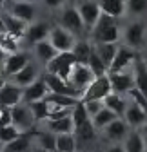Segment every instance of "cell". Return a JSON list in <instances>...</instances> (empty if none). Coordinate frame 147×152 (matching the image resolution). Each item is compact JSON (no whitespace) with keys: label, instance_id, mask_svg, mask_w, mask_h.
Masks as SVG:
<instances>
[{"label":"cell","instance_id":"obj_1","mask_svg":"<svg viewBox=\"0 0 147 152\" xmlns=\"http://www.w3.org/2000/svg\"><path fill=\"white\" fill-rule=\"evenodd\" d=\"M91 34H93L95 44H116L118 36H120L116 18L102 13V16L98 18V22H96L95 29L91 31Z\"/></svg>","mask_w":147,"mask_h":152},{"label":"cell","instance_id":"obj_2","mask_svg":"<svg viewBox=\"0 0 147 152\" xmlns=\"http://www.w3.org/2000/svg\"><path fill=\"white\" fill-rule=\"evenodd\" d=\"M75 65H76V58H75V54H73V51H69V53H58L46 65V71L49 74H54V76H58V78H62V80L67 82L69 76H71V71H73Z\"/></svg>","mask_w":147,"mask_h":152},{"label":"cell","instance_id":"obj_3","mask_svg":"<svg viewBox=\"0 0 147 152\" xmlns=\"http://www.w3.org/2000/svg\"><path fill=\"white\" fill-rule=\"evenodd\" d=\"M111 92H115V91H113L111 80H109V74H105V76H100V78H95V82L82 92L80 102H93V100L104 102Z\"/></svg>","mask_w":147,"mask_h":152},{"label":"cell","instance_id":"obj_4","mask_svg":"<svg viewBox=\"0 0 147 152\" xmlns=\"http://www.w3.org/2000/svg\"><path fill=\"white\" fill-rule=\"evenodd\" d=\"M11 112H13V125L22 132V134H27V132H35V125H36V120L31 112V107L27 103H18L15 107H11Z\"/></svg>","mask_w":147,"mask_h":152},{"label":"cell","instance_id":"obj_5","mask_svg":"<svg viewBox=\"0 0 147 152\" xmlns=\"http://www.w3.org/2000/svg\"><path fill=\"white\" fill-rule=\"evenodd\" d=\"M47 40L53 44V47L58 53H69V51H73V47H75V44H76L75 34H73L71 31H67L65 27H62V26L53 27Z\"/></svg>","mask_w":147,"mask_h":152},{"label":"cell","instance_id":"obj_6","mask_svg":"<svg viewBox=\"0 0 147 152\" xmlns=\"http://www.w3.org/2000/svg\"><path fill=\"white\" fill-rule=\"evenodd\" d=\"M95 78L96 76L93 74V71L89 69V65H85V64H78L76 62V65L73 67V71H71V76H69V83L75 87L76 91H80V92H84L91 83L95 82Z\"/></svg>","mask_w":147,"mask_h":152},{"label":"cell","instance_id":"obj_7","mask_svg":"<svg viewBox=\"0 0 147 152\" xmlns=\"http://www.w3.org/2000/svg\"><path fill=\"white\" fill-rule=\"evenodd\" d=\"M129 132H131V127L127 125V121L123 118H116L102 130V138L107 143H123Z\"/></svg>","mask_w":147,"mask_h":152},{"label":"cell","instance_id":"obj_8","mask_svg":"<svg viewBox=\"0 0 147 152\" xmlns=\"http://www.w3.org/2000/svg\"><path fill=\"white\" fill-rule=\"evenodd\" d=\"M109 80H111L113 91L118 94H129L135 87H136V80H135V71H122V72H113L109 74Z\"/></svg>","mask_w":147,"mask_h":152},{"label":"cell","instance_id":"obj_9","mask_svg":"<svg viewBox=\"0 0 147 152\" xmlns=\"http://www.w3.org/2000/svg\"><path fill=\"white\" fill-rule=\"evenodd\" d=\"M46 82H47V87H49V91L53 92V94H64V96H71V98H82V92L80 91H76L75 87H73L69 82H65V80H62V78H58V76H54V74H49V72H46Z\"/></svg>","mask_w":147,"mask_h":152},{"label":"cell","instance_id":"obj_10","mask_svg":"<svg viewBox=\"0 0 147 152\" xmlns=\"http://www.w3.org/2000/svg\"><path fill=\"white\" fill-rule=\"evenodd\" d=\"M24 102V89L13 82H6L0 87V103L4 107H15Z\"/></svg>","mask_w":147,"mask_h":152},{"label":"cell","instance_id":"obj_11","mask_svg":"<svg viewBox=\"0 0 147 152\" xmlns=\"http://www.w3.org/2000/svg\"><path fill=\"white\" fill-rule=\"evenodd\" d=\"M127 98H129V96H127ZM123 120L127 121V125H129L131 129H140V127H143L147 123V110L129 98L127 109L123 112Z\"/></svg>","mask_w":147,"mask_h":152},{"label":"cell","instance_id":"obj_12","mask_svg":"<svg viewBox=\"0 0 147 152\" xmlns=\"http://www.w3.org/2000/svg\"><path fill=\"white\" fill-rule=\"evenodd\" d=\"M78 11H80V16L84 20V26L85 29L93 31L98 18L102 16V9L98 6V2H93V0H84V2L78 6Z\"/></svg>","mask_w":147,"mask_h":152},{"label":"cell","instance_id":"obj_13","mask_svg":"<svg viewBox=\"0 0 147 152\" xmlns=\"http://www.w3.org/2000/svg\"><path fill=\"white\" fill-rule=\"evenodd\" d=\"M136 56H138V53L133 51L131 47H118V53H116V56H115L111 67H109V74H113V72H122V71H125V69H129V67L135 64Z\"/></svg>","mask_w":147,"mask_h":152},{"label":"cell","instance_id":"obj_14","mask_svg":"<svg viewBox=\"0 0 147 152\" xmlns=\"http://www.w3.org/2000/svg\"><path fill=\"white\" fill-rule=\"evenodd\" d=\"M27 64H31V56L24 51H18L15 54H7V58L4 62V74L9 76V78H13L15 74H18Z\"/></svg>","mask_w":147,"mask_h":152},{"label":"cell","instance_id":"obj_15","mask_svg":"<svg viewBox=\"0 0 147 152\" xmlns=\"http://www.w3.org/2000/svg\"><path fill=\"white\" fill-rule=\"evenodd\" d=\"M60 22H62V27H65V29L71 31L73 34H80V33H84V29H85L78 7H67V9L62 13V20H60Z\"/></svg>","mask_w":147,"mask_h":152},{"label":"cell","instance_id":"obj_16","mask_svg":"<svg viewBox=\"0 0 147 152\" xmlns=\"http://www.w3.org/2000/svg\"><path fill=\"white\" fill-rule=\"evenodd\" d=\"M51 94L49 87H47V82L46 78H38L33 85L26 87L24 89V103H33V102H38V100H44Z\"/></svg>","mask_w":147,"mask_h":152},{"label":"cell","instance_id":"obj_17","mask_svg":"<svg viewBox=\"0 0 147 152\" xmlns=\"http://www.w3.org/2000/svg\"><path fill=\"white\" fill-rule=\"evenodd\" d=\"M44 129L49 130L51 134L58 136V134H75V121H73L71 116L67 118H62V120H46L44 123Z\"/></svg>","mask_w":147,"mask_h":152},{"label":"cell","instance_id":"obj_18","mask_svg":"<svg viewBox=\"0 0 147 152\" xmlns=\"http://www.w3.org/2000/svg\"><path fill=\"white\" fill-rule=\"evenodd\" d=\"M49 33H51V29H49V26L46 22H33V24L27 26V31H26L24 38H26V42L35 45V44L42 42V40H47Z\"/></svg>","mask_w":147,"mask_h":152},{"label":"cell","instance_id":"obj_19","mask_svg":"<svg viewBox=\"0 0 147 152\" xmlns=\"http://www.w3.org/2000/svg\"><path fill=\"white\" fill-rule=\"evenodd\" d=\"M11 80H13V83H16V85H20L22 89H26V87L33 85L36 80H38V67L31 62V64H27L20 72H18V74H15Z\"/></svg>","mask_w":147,"mask_h":152},{"label":"cell","instance_id":"obj_20","mask_svg":"<svg viewBox=\"0 0 147 152\" xmlns=\"http://www.w3.org/2000/svg\"><path fill=\"white\" fill-rule=\"evenodd\" d=\"M9 13L16 18L24 20L26 24H33L35 18V6L31 2H24V0H15L9 7Z\"/></svg>","mask_w":147,"mask_h":152},{"label":"cell","instance_id":"obj_21","mask_svg":"<svg viewBox=\"0 0 147 152\" xmlns=\"http://www.w3.org/2000/svg\"><path fill=\"white\" fill-rule=\"evenodd\" d=\"M143 38H145V26L142 22H133L129 27L125 29V42L127 47L136 49L143 44Z\"/></svg>","mask_w":147,"mask_h":152},{"label":"cell","instance_id":"obj_22","mask_svg":"<svg viewBox=\"0 0 147 152\" xmlns=\"http://www.w3.org/2000/svg\"><path fill=\"white\" fill-rule=\"evenodd\" d=\"M127 103H129V98H127L125 94H118V92H111L104 100V105L109 110H113L116 116H120V118H123V112L127 109Z\"/></svg>","mask_w":147,"mask_h":152},{"label":"cell","instance_id":"obj_23","mask_svg":"<svg viewBox=\"0 0 147 152\" xmlns=\"http://www.w3.org/2000/svg\"><path fill=\"white\" fill-rule=\"evenodd\" d=\"M133 71H135L136 89L147 98V64L142 60L140 54L136 56V60H135V64H133Z\"/></svg>","mask_w":147,"mask_h":152},{"label":"cell","instance_id":"obj_24","mask_svg":"<svg viewBox=\"0 0 147 152\" xmlns=\"http://www.w3.org/2000/svg\"><path fill=\"white\" fill-rule=\"evenodd\" d=\"M31 148H33V132L22 134L4 145V152H31Z\"/></svg>","mask_w":147,"mask_h":152},{"label":"cell","instance_id":"obj_25","mask_svg":"<svg viewBox=\"0 0 147 152\" xmlns=\"http://www.w3.org/2000/svg\"><path fill=\"white\" fill-rule=\"evenodd\" d=\"M4 24H6V31L9 34H13L15 38H24L26 36V31H27V26H29L24 20H20V18L13 16L11 13H7L4 16Z\"/></svg>","mask_w":147,"mask_h":152},{"label":"cell","instance_id":"obj_26","mask_svg":"<svg viewBox=\"0 0 147 152\" xmlns=\"http://www.w3.org/2000/svg\"><path fill=\"white\" fill-rule=\"evenodd\" d=\"M102 13L113 16V18H118L123 15V11L127 9V0H96Z\"/></svg>","mask_w":147,"mask_h":152},{"label":"cell","instance_id":"obj_27","mask_svg":"<svg viewBox=\"0 0 147 152\" xmlns=\"http://www.w3.org/2000/svg\"><path fill=\"white\" fill-rule=\"evenodd\" d=\"M33 145L57 152V136L51 134V132L46 130V129H42V130H35V132H33Z\"/></svg>","mask_w":147,"mask_h":152},{"label":"cell","instance_id":"obj_28","mask_svg":"<svg viewBox=\"0 0 147 152\" xmlns=\"http://www.w3.org/2000/svg\"><path fill=\"white\" fill-rule=\"evenodd\" d=\"M123 148H125V152H143L147 148V143L142 138L138 129H131V132L123 140Z\"/></svg>","mask_w":147,"mask_h":152},{"label":"cell","instance_id":"obj_29","mask_svg":"<svg viewBox=\"0 0 147 152\" xmlns=\"http://www.w3.org/2000/svg\"><path fill=\"white\" fill-rule=\"evenodd\" d=\"M35 47V53H36V58H38L44 65H47L54 56L58 54V51L53 47V44L49 42V40H42V42H38V44H35L33 45Z\"/></svg>","mask_w":147,"mask_h":152},{"label":"cell","instance_id":"obj_30","mask_svg":"<svg viewBox=\"0 0 147 152\" xmlns=\"http://www.w3.org/2000/svg\"><path fill=\"white\" fill-rule=\"evenodd\" d=\"M27 105L31 107V112H33L36 123H44V121L49 118V112H51V109H53V105L49 103L47 98L38 100V102H33V103H27Z\"/></svg>","mask_w":147,"mask_h":152},{"label":"cell","instance_id":"obj_31","mask_svg":"<svg viewBox=\"0 0 147 152\" xmlns=\"http://www.w3.org/2000/svg\"><path fill=\"white\" fill-rule=\"evenodd\" d=\"M93 47H95L96 54L102 58V62L109 69L111 64H113V60H115V56H116V53H118V45L116 44H93Z\"/></svg>","mask_w":147,"mask_h":152},{"label":"cell","instance_id":"obj_32","mask_svg":"<svg viewBox=\"0 0 147 152\" xmlns=\"http://www.w3.org/2000/svg\"><path fill=\"white\" fill-rule=\"evenodd\" d=\"M76 134H58L57 136V152H78Z\"/></svg>","mask_w":147,"mask_h":152},{"label":"cell","instance_id":"obj_33","mask_svg":"<svg viewBox=\"0 0 147 152\" xmlns=\"http://www.w3.org/2000/svg\"><path fill=\"white\" fill-rule=\"evenodd\" d=\"M116 118H120V116H116V114L113 112V110H109L107 107H104L98 114H96V116H93V118H91V120H93V125H95V129L98 130V132H102L109 123H111V121H115Z\"/></svg>","mask_w":147,"mask_h":152},{"label":"cell","instance_id":"obj_34","mask_svg":"<svg viewBox=\"0 0 147 152\" xmlns=\"http://www.w3.org/2000/svg\"><path fill=\"white\" fill-rule=\"evenodd\" d=\"M75 134H76V140H78V143H91V141H95V140H96L98 130L95 129V125H93V120H91V121H89V123H85L84 127L76 129V130H75Z\"/></svg>","mask_w":147,"mask_h":152},{"label":"cell","instance_id":"obj_35","mask_svg":"<svg viewBox=\"0 0 147 152\" xmlns=\"http://www.w3.org/2000/svg\"><path fill=\"white\" fill-rule=\"evenodd\" d=\"M91 51H93V45H91L89 42L85 40H80L75 44V47H73V54H75V58L78 64H85L89 62V56H91Z\"/></svg>","mask_w":147,"mask_h":152},{"label":"cell","instance_id":"obj_36","mask_svg":"<svg viewBox=\"0 0 147 152\" xmlns=\"http://www.w3.org/2000/svg\"><path fill=\"white\" fill-rule=\"evenodd\" d=\"M87 65H89V69L93 71V74L96 76V78H100V76H105V74H109V69H107V65L102 62V58L96 54V51H95V47H93V51H91V56H89V62H87Z\"/></svg>","mask_w":147,"mask_h":152},{"label":"cell","instance_id":"obj_37","mask_svg":"<svg viewBox=\"0 0 147 152\" xmlns=\"http://www.w3.org/2000/svg\"><path fill=\"white\" fill-rule=\"evenodd\" d=\"M71 118H73V121H75V129H80V127H84L85 123L91 121V116H89V112L85 110V105L82 102H78V105L73 109Z\"/></svg>","mask_w":147,"mask_h":152},{"label":"cell","instance_id":"obj_38","mask_svg":"<svg viewBox=\"0 0 147 152\" xmlns=\"http://www.w3.org/2000/svg\"><path fill=\"white\" fill-rule=\"evenodd\" d=\"M47 100H49V103L53 105V107H76L78 105V98H71V96H64V94H49L47 96Z\"/></svg>","mask_w":147,"mask_h":152},{"label":"cell","instance_id":"obj_39","mask_svg":"<svg viewBox=\"0 0 147 152\" xmlns=\"http://www.w3.org/2000/svg\"><path fill=\"white\" fill-rule=\"evenodd\" d=\"M0 47L4 49L6 54H15V53L20 51V49H18V38H15L9 33L0 34Z\"/></svg>","mask_w":147,"mask_h":152},{"label":"cell","instance_id":"obj_40","mask_svg":"<svg viewBox=\"0 0 147 152\" xmlns=\"http://www.w3.org/2000/svg\"><path fill=\"white\" fill-rule=\"evenodd\" d=\"M18 136H22V132L18 130L15 125H11V127H0V141H2L4 145L9 143V141H13V140H16Z\"/></svg>","mask_w":147,"mask_h":152},{"label":"cell","instance_id":"obj_41","mask_svg":"<svg viewBox=\"0 0 147 152\" xmlns=\"http://www.w3.org/2000/svg\"><path fill=\"white\" fill-rule=\"evenodd\" d=\"M127 9L135 15L147 11V0H127Z\"/></svg>","mask_w":147,"mask_h":152},{"label":"cell","instance_id":"obj_42","mask_svg":"<svg viewBox=\"0 0 147 152\" xmlns=\"http://www.w3.org/2000/svg\"><path fill=\"white\" fill-rule=\"evenodd\" d=\"M84 105H85V110L89 112V116L93 118V116H96V114L105 107L104 105V102H100V100H93V102H82Z\"/></svg>","mask_w":147,"mask_h":152},{"label":"cell","instance_id":"obj_43","mask_svg":"<svg viewBox=\"0 0 147 152\" xmlns=\"http://www.w3.org/2000/svg\"><path fill=\"white\" fill-rule=\"evenodd\" d=\"M13 125V112L11 107H4L0 110V127H11Z\"/></svg>","mask_w":147,"mask_h":152},{"label":"cell","instance_id":"obj_44","mask_svg":"<svg viewBox=\"0 0 147 152\" xmlns=\"http://www.w3.org/2000/svg\"><path fill=\"white\" fill-rule=\"evenodd\" d=\"M102 152H125V148H123V143H107L102 148Z\"/></svg>","mask_w":147,"mask_h":152},{"label":"cell","instance_id":"obj_45","mask_svg":"<svg viewBox=\"0 0 147 152\" xmlns=\"http://www.w3.org/2000/svg\"><path fill=\"white\" fill-rule=\"evenodd\" d=\"M44 4H46L47 7H53V9H57V7H60V6L64 4V0H44Z\"/></svg>","mask_w":147,"mask_h":152},{"label":"cell","instance_id":"obj_46","mask_svg":"<svg viewBox=\"0 0 147 152\" xmlns=\"http://www.w3.org/2000/svg\"><path fill=\"white\" fill-rule=\"evenodd\" d=\"M138 130H140V134H142V138H143V140H145V143H147V123H145L143 127H140Z\"/></svg>","mask_w":147,"mask_h":152},{"label":"cell","instance_id":"obj_47","mask_svg":"<svg viewBox=\"0 0 147 152\" xmlns=\"http://www.w3.org/2000/svg\"><path fill=\"white\" fill-rule=\"evenodd\" d=\"M31 152H53V150H47V148H42V147H36V145H33Z\"/></svg>","mask_w":147,"mask_h":152},{"label":"cell","instance_id":"obj_48","mask_svg":"<svg viewBox=\"0 0 147 152\" xmlns=\"http://www.w3.org/2000/svg\"><path fill=\"white\" fill-rule=\"evenodd\" d=\"M6 58H7V56H6V53H4V49H2V47H0V65H2V67H4V62H6Z\"/></svg>","mask_w":147,"mask_h":152},{"label":"cell","instance_id":"obj_49","mask_svg":"<svg viewBox=\"0 0 147 152\" xmlns=\"http://www.w3.org/2000/svg\"><path fill=\"white\" fill-rule=\"evenodd\" d=\"M4 33H7V31H6V24H4V16H0V34H4Z\"/></svg>","mask_w":147,"mask_h":152},{"label":"cell","instance_id":"obj_50","mask_svg":"<svg viewBox=\"0 0 147 152\" xmlns=\"http://www.w3.org/2000/svg\"><path fill=\"white\" fill-rule=\"evenodd\" d=\"M140 56H142V60H143V62H145V64H147V47H145V49H143V53H142V54H140Z\"/></svg>","mask_w":147,"mask_h":152},{"label":"cell","instance_id":"obj_51","mask_svg":"<svg viewBox=\"0 0 147 152\" xmlns=\"http://www.w3.org/2000/svg\"><path fill=\"white\" fill-rule=\"evenodd\" d=\"M0 152H4V143L0 141Z\"/></svg>","mask_w":147,"mask_h":152},{"label":"cell","instance_id":"obj_52","mask_svg":"<svg viewBox=\"0 0 147 152\" xmlns=\"http://www.w3.org/2000/svg\"><path fill=\"white\" fill-rule=\"evenodd\" d=\"M4 83H6V82H4V80H2V78H0V87H2V85H4Z\"/></svg>","mask_w":147,"mask_h":152},{"label":"cell","instance_id":"obj_53","mask_svg":"<svg viewBox=\"0 0 147 152\" xmlns=\"http://www.w3.org/2000/svg\"><path fill=\"white\" fill-rule=\"evenodd\" d=\"M24 2H31V0H24Z\"/></svg>","mask_w":147,"mask_h":152},{"label":"cell","instance_id":"obj_54","mask_svg":"<svg viewBox=\"0 0 147 152\" xmlns=\"http://www.w3.org/2000/svg\"><path fill=\"white\" fill-rule=\"evenodd\" d=\"M143 152H147V148H145V150H143Z\"/></svg>","mask_w":147,"mask_h":152},{"label":"cell","instance_id":"obj_55","mask_svg":"<svg viewBox=\"0 0 147 152\" xmlns=\"http://www.w3.org/2000/svg\"><path fill=\"white\" fill-rule=\"evenodd\" d=\"M78 152H84V150H78Z\"/></svg>","mask_w":147,"mask_h":152}]
</instances>
